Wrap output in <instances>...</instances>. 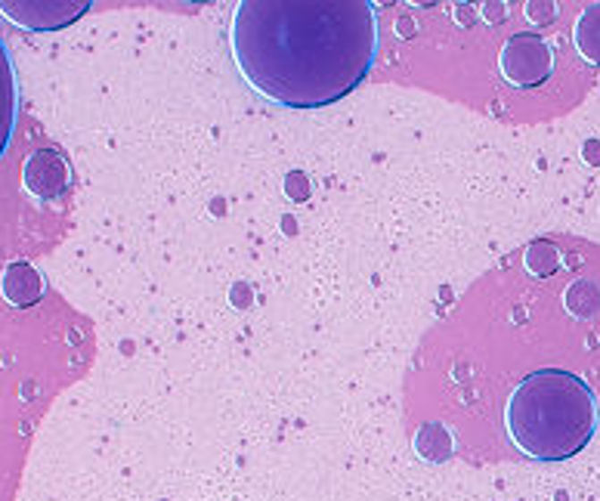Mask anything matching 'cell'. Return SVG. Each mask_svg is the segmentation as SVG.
Returning <instances> with one entry per match:
<instances>
[{
  "mask_svg": "<svg viewBox=\"0 0 600 501\" xmlns=\"http://www.w3.org/2000/svg\"><path fill=\"white\" fill-rule=\"evenodd\" d=\"M415 449L424 462H446L452 455V437L443 424H424L415 437Z\"/></svg>",
  "mask_w": 600,
  "mask_h": 501,
  "instance_id": "9",
  "label": "cell"
},
{
  "mask_svg": "<svg viewBox=\"0 0 600 501\" xmlns=\"http://www.w3.org/2000/svg\"><path fill=\"white\" fill-rule=\"evenodd\" d=\"M87 10L90 0H0V13L25 31H59Z\"/></svg>",
  "mask_w": 600,
  "mask_h": 501,
  "instance_id": "4",
  "label": "cell"
},
{
  "mask_svg": "<svg viewBox=\"0 0 600 501\" xmlns=\"http://www.w3.org/2000/svg\"><path fill=\"white\" fill-rule=\"evenodd\" d=\"M229 50L245 84L282 108L341 103L372 72V0H239Z\"/></svg>",
  "mask_w": 600,
  "mask_h": 501,
  "instance_id": "1",
  "label": "cell"
},
{
  "mask_svg": "<svg viewBox=\"0 0 600 501\" xmlns=\"http://www.w3.org/2000/svg\"><path fill=\"white\" fill-rule=\"evenodd\" d=\"M0 291H4V301L10 307H35V303L44 297L46 282L40 276V269L29 260H13L10 267L4 269V279H0Z\"/></svg>",
  "mask_w": 600,
  "mask_h": 501,
  "instance_id": "6",
  "label": "cell"
},
{
  "mask_svg": "<svg viewBox=\"0 0 600 501\" xmlns=\"http://www.w3.org/2000/svg\"><path fill=\"white\" fill-rule=\"evenodd\" d=\"M526 269L536 276H551L557 269V248L548 242H536L526 250Z\"/></svg>",
  "mask_w": 600,
  "mask_h": 501,
  "instance_id": "10",
  "label": "cell"
},
{
  "mask_svg": "<svg viewBox=\"0 0 600 501\" xmlns=\"http://www.w3.org/2000/svg\"><path fill=\"white\" fill-rule=\"evenodd\" d=\"M498 72L511 87H538L554 72V50L542 35L536 31H520L504 40L498 53Z\"/></svg>",
  "mask_w": 600,
  "mask_h": 501,
  "instance_id": "3",
  "label": "cell"
},
{
  "mask_svg": "<svg viewBox=\"0 0 600 501\" xmlns=\"http://www.w3.org/2000/svg\"><path fill=\"white\" fill-rule=\"evenodd\" d=\"M16 121H19V78L10 56V47L0 38V158H4L6 146H10Z\"/></svg>",
  "mask_w": 600,
  "mask_h": 501,
  "instance_id": "7",
  "label": "cell"
},
{
  "mask_svg": "<svg viewBox=\"0 0 600 501\" xmlns=\"http://www.w3.org/2000/svg\"><path fill=\"white\" fill-rule=\"evenodd\" d=\"M22 183L38 199H59L72 186V165L59 149H38L25 158Z\"/></svg>",
  "mask_w": 600,
  "mask_h": 501,
  "instance_id": "5",
  "label": "cell"
},
{
  "mask_svg": "<svg viewBox=\"0 0 600 501\" xmlns=\"http://www.w3.org/2000/svg\"><path fill=\"white\" fill-rule=\"evenodd\" d=\"M504 430L532 462H566L597 430L595 390L563 369L529 371L508 396Z\"/></svg>",
  "mask_w": 600,
  "mask_h": 501,
  "instance_id": "2",
  "label": "cell"
},
{
  "mask_svg": "<svg viewBox=\"0 0 600 501\" xmlns=\"http://www.w3.org/2000/svg\"><path fill=\"white\" fill-rule=\"evenodd\" d=\"M572 44L588 65H600V4H588L576 19Z\"/></svg>",
  "mask_w": 600,
  "mask_h": 501,
  "instance_id": "8",
  "label": "cell"
}]
</instances>
